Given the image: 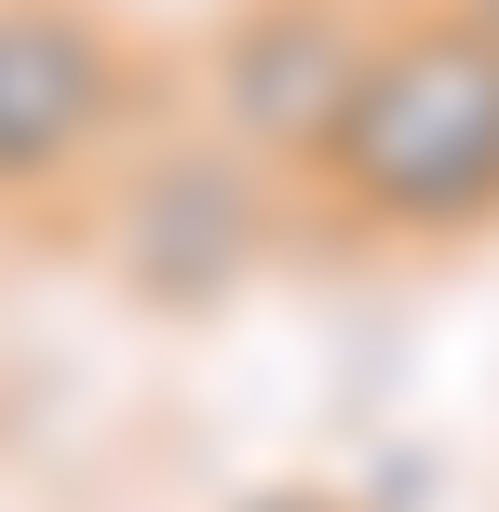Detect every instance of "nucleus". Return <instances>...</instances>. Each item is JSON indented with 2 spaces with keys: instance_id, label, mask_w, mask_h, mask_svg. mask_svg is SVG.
Segmentation results:
<instances>
[{
  "instance_id": "f257e3e1",
  "label": "nucleus",
  "mask_w": 499,
  "mask_h": 512,
  "mask_svg": "<svg viewBox=\"0 0 499 512\" xmlns=\"http://www.w3.org/2000/svg\"><path fill=\"white\" fill-rule=\"evenodd\" d=\"M311 189L351 230H392V243L499 230V54L432 0L378 14L365 68L311 149Z\"/></svg>"
},
{
  "instance_id": "f03ea898",
  "label": "nucleus",
  "mask_w": 499,
  "mask_h": 512,
  "mask_svg": "<svg viewBox=\"0 0 499 512\" xmlns=\"http://www.w3.org/2000/svg\"><path fill=\"white\" fill-rule=\"evenodd\" d=\"M135 122V54L95 0H0V203L108 176Z\"/></svg>"
},
{
  "instance_id": "7ed1b4c3",
  "label": "nucleus",
  "mask_w": 499,
  "mask_h": 512,
  "mask_svg": "<svg viewBox=\"0 0 499 512\" xmlns=\"http://www.w3.org/2000/svg\"><path fill=\"white\" fill-rule=\"evenodd\" d=\"M365 41H378V0H243L216 27V54H203L216 149H243L257 176H311V149L338 122Z\"/></svg>"
},
{
  "instance_id": "20e7f679",
  "label": "nucleus",
  "mask_w": 499,
  "mask_h": 512,
  "mask_svg": "<svg viewBox=\"0 0 499 512\" xmlns=\"http://www.w3.org/2000/svg\"><path fill=\"white\" fill-rule=\"evenodd\" d=\"M257 189L270 176L243 149H216V135L135 162L122 176V256H135V283H149V297H216V283L257 256Z\"/></svg>"
},
{
  "instance_id": "39448f33",
  "label": "nucleus",
  "mask_w": 499,
  "mask_h": 512,
  "mask_svg": "<svg viewBox=\"0 0 499 512\" xmlns=\"http://www.w3.org/2000/svg\"><path fill=\"white\" fill-rule=\"evenodd\" d=\"M230 512H351V499H324V486H257V499H230Z\"/></svg>"
},
{
  "instance_id": "423d86ee",
  "label": "nucleus",
  "mask_w": 499,
  "mask_h": 512,
  "mask_svg": "<svg viewBox=\"0 0 499 512\" xmlns=\"http://www.w3.org/2000/svg\"><path fill=\"white\" fill-rule=\"evenodd\" d=\"M432 14H459V27H473V41L499 54V0H432Z\"/></svg>"
}]
</instances>
